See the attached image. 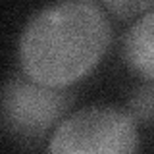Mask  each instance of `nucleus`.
Wrapping results in <instances>:
<instances>
[{
    "mask_svg": "<svg viewBox=\"0 0 154 154\" xmlns=\"http://www.w3.org/2000/svg\"><path fill=\"white\" fill-rule=\"evenodd\" d=\"M112 41L104 10L93 0H62L42 8L19 37L23 75L46 87L66 89L98 66Z\"/></svg>",
    "mask_w": 154,
    "mask_h": 154,
    "instance_id": "obj_1",
    "label": "nucleus"
},
{
    "mask_svg": "<svg viewBox=\"0 0 154 154\" xmlns=\"http://www.w3.org/2000/svg\"><path fill=\"white\" fill-rule=\"evenodd\" d=\"M139 148L137 123L114 106H89L64 118L48 143L50 152L122 154Z\"/></svg>",
    "mask_w": 154,
    "mask_h": 154,
    "instance_id": "obj_2",
    "label": "nucleus"
},
{
    "mask_svg": "<svg viewBox=\"0 0 154 154\" xmlns=\"http://www.w3.org/2000/svg\"><path fill=\"white\" fill-rule=\"evenodd\" d=\"M71 96L23 77H12L2 91V127L16 141H41L64 119Z\"/></svg>",
    "mask_w": 154,
    "mask_h": 154,
    "instance_id": "obj_3",
    "label": "nucleus"
},
{
    "mask_svg": "<svg viewBox=\"0 0 154 154\" xmlns=\"http://www.w3.org/2000/svg\"><path fill=\"white\" fill-rule=\"evenodd\" d=\"M123 58L137 75L154 81V10L137 19L127 31Z\"/></svg>",
    "mask_w": 154,
    "mask_h": 154,
    "instance_id": "obj_4",
    "label": "nucleus"
},
{
    "mask_svg": "<svg viewBox=\"0 0 154 154\" xmlns=\"http://www.w3.org/2000/svg\"><path fill=\"white\" fill-rule=\"evenodd\" d=\"M127 114L137 125H154V81H148L146 85L133 91L127 104Z\"/></svg>",
    "mask_w": 154,
    "mask_h": 154,
    "instance_id": "obj_5",
    "label": "nucleus"
},
{
    "mask_svg": "<svg viewBox=\"0 0 154 154\" xmlns=\"http://www.w3.org/2000/svg\"><path fill=\"white\" fill-rule=\"evenodd\" d=\"M106 2H108V0H106ZM110 2H114V0H110Z\"/></svg>",
    "mask_w": 154,
    "mask_h": 154,
    "instance_id": "obj_6",
    "label": "nucleus"
}]
</instances>
